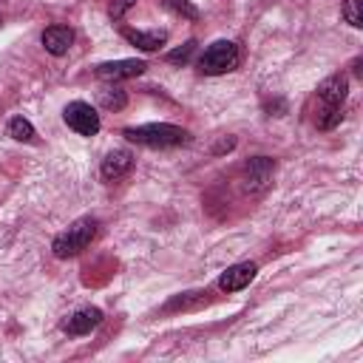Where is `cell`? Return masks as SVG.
<instances>
[{"label":"cell","mask_w":363,"mask_h":363,"mask_svg":"<svg viewBox=\"0 0 363 363\" xmlns=\"http://www.w3.org/2000/svg\"><path fill=\"white\" fill-rule=\"evenodd\" d=\"M346 91H349V79L343 74H335V77H329V79H323L318 85V102H320V108H318V128L320 130H329V128H335L340 122V116H343L340 105L346 99Z\"/></svg>","instance_id":"6da1fadb"},{"label":"cell","mask_w":363,"mask_h":363,"mask_svg":"<svg viewBox=\"0 0 363 363\" xmlns=\"http://www.w3.org/2000/svg\"><path fill=\"white\" fill-rule=\"evenodd\" d=\"M122 136L128 142L145 145V147H176L184 145L190 139V133L184 128L167 125V122H147V125H136V128H125Z\"/></svg>","instance_id":"7a4b0ae2"},{"label":"cell","mask_w":363,"mask_h":363,"mask_svg":"<svg viewBox=\"0 0 363 363\" xmlns=\"http://www.w3.org/2000/svg\"><path fill=\"white\" fill-rule=\"evenodd\" d=\"M94 235H96V221L94 218H77L68 230H62L51 241V250L57 258H74L94 241Z\"/></svg>","instance_id":"3957f363"},{"label":"cell","mask_w":363,"mask_h":363,"mask_svg":"<svg viewBox=\"0 0 363 363\" xmlns=\"http://www.w3.org/2000/svg\"><path fill=\"white\" fill-rule=\"evenodd\" d=\"M235 65H238V45L233 40H216L199 57V71L201 74H210V77L235 71Z\"/></svg>","instance_id":"277c9868"},{"label":"cell","mask_w":363,"mask_h":363,"mask_svg":"<svg viewBox=\"0 0 363 363\" xmlns=\"http://www.w3.org/2000/svg\"><path fill=\"white\" fill-rule=\"evenodd\" d=\"M62 116H65V125L71 130H77L79 136H94L99 130V113L88 102H82V99L68 102L65 111H62Z\"/></svg>","instance_id":"5b68a950"},{"label":"cell","mask_w":363,"mask_h":363,"mask_svg":"<svg viewBox=\"0 0 363 363\" xmlns=\"http://www.w3.org/2000/svg\"><path fill=\"white\" fill-rule=\"evenodd\" d=\"M272 170H275V162L267 159V156H255L244 164V190L247 193H261L267 190V184L272 182Z\"/></svg>","instance_id":"8992f818"},{"label":"cell","mask_w":363,"mask_h":363,"mask_svg":"<svg viewBox=\"0 0 363 363\" xmlns=\"http://www.w3.org/2000/svg\"><path fill=\"white\" fill-rule=\"evenodd\" d=\"M145 60H111V62H99L96 65V77L99 79H130V77H139L145 74Z\"/></svg>","instance_id":"52a82bcc"},{"label":"cell","mask_w":363,"mask_h":363,"mask_svg":"<svg viewBox=\"0 0 363 363\" xmlns=\"http://www.w3.org/2000/svg\"><path fill=\"white\" fill-rule=\"evenodd\" d=\"M130 167H133V153L125 150V147H116V150H111V153L102 159L99 173H102L105 182H119V179H125V176L130 173Z\"/></svg>","instance_id":"ba28073f"},{"label":"cell","mask_w":363,"mask_h":363,"mask_svg":"<svg viewBox=\"0 0 363 363\" xmlns=\"http://www.w3.org/2000/svg\"><path fill=\"white\" fill-rule=\"evenodd\" d=\"M255 272H258V267H255L252 261L233 264V267H227V269L221 272L218 286H221L224 292H238V289H244V286H247V284L255 278Z\"/></svg>","instance_id":"9c48e42d"},{"label":"cell","mask_w":363,"mask_h":363,"mask_svg":"<svg viewBox=\"0 0 363 363\" xmlns=\"http://www.w3.org/2000/svg\"><path fill=\"white\" fill-rule=\"evenodd\" d=\"M71 43H74V31H71L68 26H48V28L43 31V45H45V51L54 54V57L68 54Z\"/></svg>","instance_id":"30bf717a"},{"label":"cell","mask_w":363,"mask_h":363,"mask_svg":"<svg viewBox=\"0 0 363 363\" xmlns=\"http://www.w3.org/2000/svg\"><path fill=\"white\" fill-rule=\"evenodd\" d=\"M99 320H102V312H99L96 306H85V309H77V312L62 323V329H65L68 335H88L94 326H99Z\"/></svg>","instance_id":"8fae6325"},{"label":"cell","mask_w":363,"mask_h":363,"mask_svg":"<svg viewBox=\"0 0 363 363\" xmlns=\"http://www.w3.org/2000/svg\"><path fill=\"white\" fill-rule=\"evenodd\" d=\"M122 37H125L130 45L142 48V51H156L159 45H164V43H167V31H139V28H122Z\"/></svg>","instance_id":"7c38bea8"},{"label":"cell","mask_w":363,"mask_h":363,"mask_svg":"<svg viewBox=\"0 0 363 363\" xmlns=\"http://www.w3.org/2000/svg\"><path fill=\"white\" fill-rule=\"evenodd\" d=\"M125 102H128V96H125V91L116 88V85H108V88L99 91V105H102L105 111H122Z\"/></svg>","instance_id":"4fadbf2b"},{"label":"cell","mask_w":363,"mask_h":363,"mask_svg":"<svg viewBox=\"0 0 363 363\" xmlns=\"http://www.w3.org/2000/svg\"><path fill=\"white\" fill-rule=\"evenodd\" d=\"M9 136L11 139H17V142H34V125L28 122V119H23V116H14L11 122H9Z\"/></svg>","instance_id":"5bb4252c"},{"label":"cell","mask_w":363,"mask_h":363,"mask_svg":"<svg viewBox=\"0 0 363 363\" xmlns=\"http://www.w3.org/2000/svg\"><path fill=\"white\" fill-rule=\"evenodd\" d=\"M162 6H164L167 11L184 17V20H199V9H196L190 0H162Z\"/></svg>","instance_id":"9a60e30c"},{"label":"cell","mask_w":363,"mask_h":363,"mask_svg":"<svg viewBox=\"0 0 363 363\" xmlns=\"http://www.w3.org/2000/svg\"><path fill=\"white\" fill-rule=\"evenodd\" d=\"M343 17L349 26L360 28L363 26V0H343Z\"/></svg>","instance_id":"2e32d148"},{"label":"cell","mask_w":363,"mask_h":363,"mask_svg":"<svg viewBox=\"0 0 363 363\" xmlns=\"http://www.w3.org/2000/svg\"><path fill=\"white\" fill-rule=\"evenodd\" d=\"M193 51H196V40H187L182 48H176V51L167 54V62H173V65H184V62L193 57Z\"/></svg>","instance_id":"e0dca14e"},{"label":"cell","mask_w":363,"mask_h":363,"mask_svg":"<svg viewBox=\"0 0 363 363\" xmlns=\"http://www.w3.org/2000/svg\"><path fill=\"white\" fill-rule=\"evenodd\" d=\"M130 6H136V0H113L111 3V20H122Z\"/></svg>","instance_id":"ac0fdd59"}]
</instances>
